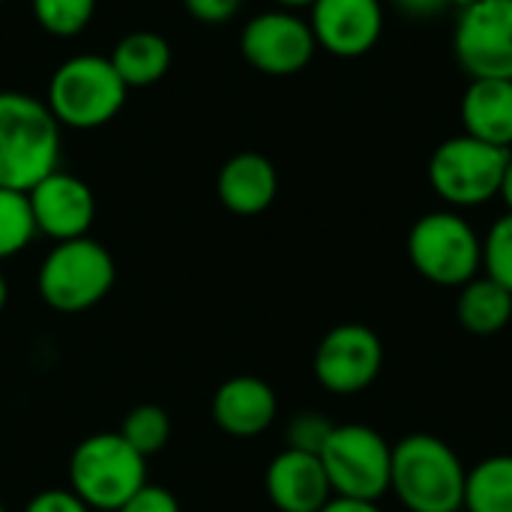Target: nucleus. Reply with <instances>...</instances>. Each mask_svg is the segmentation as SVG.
I'll return each mask as SVG.
<instances>
[{
  "label": "nucleus",
  "instance_id": "f03ea898",
  "mask_svg": "<svg viewBox=\"0 0 512 512\" xmlns=\"http://www.w3.org/2000/svg\"><path fill=\"white\" fill-rule=\"evenodd\" d=\"M468 468L438 435L414 432L393 444L390 489L408 512L465 510Z\"/></svg>",
  "mask_w": 512,
  "mask_h": 512
},
{
  "label": "nucleus",
  "instance_id": "cd10ccee",
  "mask_svg": "<svg viewBox=\"0 0 512 512\" xmlns=\"http://www.w3.org/2000/svg\"><path fill=\"white\" fill-rule=\"evenodd\" d=\"M24 512H90V507L72 489H45L30 498Z\"/></svg>",
  "mask_w": 512,
  "mask_h": 512
},
{
  "label": "nucleus",
  "instance_id": "c9c22d12",
  "mask_svg": "<svg viewBox=\"0 0 512 512\" xmlns=\"http://www.w3.org/2000/svg\"><path fill=\"white\" fill-rule=\"evenodd\" d=\"M0 3H3V0H0Z\"/></svg>",
  "mask_w": 512,
  "mask_h": 512
},
{
  "label": "nucleus",
  "instance_id": "aec40b11",
  "mask_svg": "<svg viewBox=\"0 0 512 512\" xmlns=\"http://www.w3.org/2000/svg\"><path fill=\"white\" fill-rule=\"evenodd\" d=\"M465 510L512 512V456H489L468 471Z\"/></svg>",
  "mask_w": 512,
  "mask_h": 512
},
{
  "label": "nucleus",
  "instance_id": "2eb2a0df",
  "mask_svg": "<svg viewBox=\"0 0 512 512\" xmlns=\"http://www.w3.org/2000/svg\"><path fill=\"white\" fill-rule=\"evenodd\" d=\"M276 414L279 402L273 387L255 375H237L213 396V423L234 438H255L267 432Z\"/></svg>",
  "mask_w": 512,
  "mask_h": 512
},
{
  "label": "nucleus",
  "instance_id": "f3484780",
  "mask_svg": "<svg viewBox=\"0 0 512 512\" xmlns=\"http://www.w3.org/2000/svg\"><path fill=\"white\" fill-rule=\"evenodd\" d=\"M459 117L465 135L492 147L512 150V81L510 78H471L465 87Z\"/></svg>",
  "mask_w": 512,
  "mask_h": 512
},
{
  "label": "nucleus",
  "instance_id": "c756f323",
  "mask_svg": "<svg viewBox=\"0 0 512 512\" xmlns=\"http://www.w3.org/2000/svg\"><path fill=\"white\" fill-rule=\"evenodd\" d=\"M318 512H381L378 501H363V498H342L333 495Z\"/></svg>",
  "mask_w": 512,
  "mask_h": 512
},
{
  "label": "nucleus",
  "instance_id": "7c9ffc66",
  "mask_svg": "<svg viewBox=\"0 0 512 512\" xmlns=\"http://www.w3.org/2000/svg\"><path fill=\"white\" fill-rule=\"evenodd\" d=\"M498 198L504 201L507 213H512V153L507 168H504V177H501V189H498Z\"/></svg>",
  "mask_w": 512,
  "mask_h": 512
},
{
  "label": "nucleus",
  "instance_id": "20e7f679",
  "mask_svg": "<svg viewBox=\"0 0 512 512\" xmlns=\"http://www.w3.org/2000/svg\"><path fill=\"white\" fill-rule=\"evenodd\" d=\"M147 459L120 432L84 438L69 456V486L90 510L117 512L147 486Z\"/></svg>",
  "mask_w": 512,
  "mask_h": 512
},
{
  "label": "nucleus",
  "instance_id": "ddd939ff",
  "mask_svg": "<svg viewBox=\"0 0 512 512\" xmlns=\"http://www.w3.org/2000/svg\"><path fill=\"white\" fill-rule=\"evenodd\" d=\"M36 231L51 237L54 243L87 237L96 219V198L93 189L66 171H51L27 192Z\"/></svg>",
  "mask_w": 512,
  "mask_h": 512
},
{
  "label": "nucleus",
  "instance_id": "0eeeda50",
  "mask_svg": "<svg viewBox=\"0 0 512 512\" xmlns=\"http://www.w3.org/2000/svg\"><path fill=\"white\" fill-rule=\"evenodd\" d=\"M510 153L512 150L492 147L465 132L447 138L429 159V186L444 204L456 210L483 207L498 198Z\"/></svg>",
  "mask_w": 512,
  "mask_h": 512
},
{
  "label": "nucleus",
  "instance_id": "7ed1b4c3",
  "mask_svg": "<svg viewBox=\"0 0 512 512\" xmlns=\"http://www.w3.org/2000/svg\"><path fill=\"white\" fill-rule=\"evenodd\" d=\"M126 96L129 87L108 57L75 54L51 72L45 105L60 129H99L120 114Z\"/></svg>",
  "mask_w": 512,
  "mask_h": 512
},
{
  "label": "nucleus",
  "instance_id": "412c9836",
  "mask_svg": "<svg viewBox=\"0 0 512 512\" xmlns=\"http://www.w3.org/2000/svg\"><path fill=\"white\" fill-rule=\"evenodd\" d=\"M33 210L27 201V192L0 189V261L24 252L36 237Z\"/></svg>",
  "mask_w": 512,
  "mask_h": 512
},
{
  "label": "nucleus",
  "instance_id": "473e14b6",
  "mask_svg": "<svg viewBox=\"0 0 512 512\" xmlns=\"http://www.w3.org/2000/svg\"><path fill=\"white\" fill-rule=\"evenodd\" d=\"M6 300H9V285H6V279H3V273H0V312H3V306H6Z\"/></svg>",
  "mask_w": 512,
  "mask_h": 512
},
{
  "label": "nucleus",
  "instance_id": "f8f14e48",
  "mask_svg": "<svg viewBox=\"0 0 512 512\" xmlns=\"http://www.w3.org/2000/svg\"><path fill=\"white\" fill-rule=\"evenodd\" d=\"M309 27L318 48L354 60L378 45L384 33V6L381 0H315L309 6Z\"/></svg>",
  "mask_w": 512,
  "mask_h": 512
},
{
  "label": "nucleus",
  "instance_id": "393cba45",
  "mask_svg": "<svg viewBox=\"0 0 512 512\" xmlns=\"http://www.w3.org/2000/svg\"><path fill=\"white\" fill-rule=\"evenodd\" d=\"M333 429H336V423L327 414H321V411H300L285 426V447L321 456V450H324L327 438L333 435Z\"/></svg>",
  "mask_w": 512,
  "mask_h": 512
},
{
  "label": "nucleus",
  "instance_id": "f257e3e1",
  "mask_svg": "<svg viewBox=\"0 0 512 512\" xmlns=\"http://www.w3.org/2000/svg\"><path fill=\"white\" fill-rule=\"evenodd\" d=\"M57 162L60 123L48 105L21 90H0V189L30 192Z\"/></svg>",
  "mask_w": 512,
  "mask_h": 512
},
{
  "label": "nucleus",
  "instance_id": "4468645a",
  "mask_svg": "<svg viewBox=\"0 0 512 512\" xmlns=\"http://www.w3.org/2000/svg\"><path fill=\"white\" fill-rule=\"evenodd\" d=\"M264 486L279 512H318L333 498L321 456L288 447L270 462Z\"/></svg>",
  "mask_w": 512,
  "mask_h": 512
},
{
  "label": "nucleus",
  "instance_id": "423d86ee",
  "mask_svg": "<svg viewBox=\"0 0 512 512\" xmlns=\"http://www.w3.org/2000/svg\"><path fill=\"white\" fill-rule=\"evenodd\" d=\"M114 279L117 267L111 252L90 237H78L54 243L39 264L36 288L45 306L72 315L102 303L114 288Z\"/></svg>",
  "mask_w": 512,
  "mask_h": 512
},
{
  "label": "nucleus",
  "instance_id": "39448f33",
  "mask_svg": "<svg viewBox=\"0 0 512 512\" xmlns=\"http://www.w3.org/2000/svg\"><path fill=\"white\" fill-rule=\"evenodd\" d=\"M408 261L432 285L462 288L483 270V240L456 210H432L408 231Z\"/></svg>",
  "mask_w": 512,
  "mask_h": 512
},
{
  "label": "nucleus",
  "instance_id": "9b49d317",
  "mask_svg": "<svg viewBox=\"0 0 512 512\" xmlns=\"http://www.w3.org/2000/svg\"><path fill=\"white\" fill-rule=\"evenodd\" d=\"M384 369V345L366 324L348 321L333 327L315 348L312 372L333 396H357L369 390Z\"/></svg>",
  "mask_w": 512,
  "mask_h": 512
},
{
  "label": "nucleus",
  "instance_id": "4be33fe9",
  "mask_svg": "<svg viewBox=\"0 0 512 512\" xmlns=\"http://www.w3.org/2000/svg\"><path fill=\"white\" fill-rule=\"evenodd\" d=\"M120 435H123V441L132 450H138L147 459V456L159 453L168 444V438H171V417L159 405H138V408H132L126 414V420L120 426Z\"/></svg>",
  "mask_w": 512,
  "mask_h": 512
},
{
  "label": "nucleus",
  "instance_id": "dca6fc26",
  "mask_svg": "<svg viewBox=\"0 0 512 512\" xmlns=\"http://www.w3.org/2000/svg\"><path fill=\"white\" fill-rule=\"evenodd\" d=\"M279 192L276 165L264 153H237L231 156L216 177V195L225 210L234 216H258L264 213Z\"/></svg>",
  "mask_w": 512,
  "mask_h": 512
},
{
  "label": "nucleus",
  "instance_id": "5701e85b",
  "mask_svg": "<svg viewBox=\"0 0 512 512\" xmlns=\"http://www.w3.org/2000/svg\"><path fill=\"white\" fill-rule=\"evenodd\" d=\"M30 9L45 33L72 39L93 21L96 0H30Z\"/></svg>",
  "mask_w": 512,
  "mask_h": 512
},
{
  "label": "nucleus",
  "instance_id": "6ab92c4d",
  "mask_svg": "<svg viewBox=\"0 0 512 512\" xmlns=\"http://www.w3.org/2000/svg\"><path fill=\"white\" fill-rule=\"evenodd\" d=\"M459 324L474 336H495L512 321V294L489 276H477L459 288Z\"/></svg>",
  "mask_w": 512,
  "mask_h": 512
},
{
  "label": "nucleus",
  "instance_id": "6e6552de",
  "mask_svg": "<svg viewBox=\"0 0 512 512\" xmlns=\"http://www.w3.org/2000/svg\"><path fill=\"white\" fill-rule=\"evenodd\" d=\"M333 495L378 501L390 492L393 444L366 423L336 426L321 450Z\"/></svg>",
  "mask_w": 512,
  "mask_h": 512
},
{
  "label": "nucleus",
  "instance_id": "1a4fd4ad",
  "mask_svg": "<svg viewBox=\"0 0 512 512\" xmlns=\"http://www.w3.org/2000/svg\"><path fill=\"white\" fill-rule=\"evenodd\" d=\"M318 51L315 33L294 9H267L246 21L240 33L243 60L261 75L288 78L303 72Z\"/></svg>",
  "mask_w": 512,
  "mask_h": 512
},
{
  "label": "nucleus",
  "instance_id": "bb28decb",
  "mask_svg": "<svg viewBox=\"0 0 512 512\" xmlns=\"http://www.w3.org/2000/svg\"><path fill=\"white\" fill-rule=\"evenodd\" d=\"M240 6L243 0H183V9L201 24H228Z\"/></svg>",
  "mask_w": 512,
  "mask_h": 512
},
{
  "label": "nucleus",
  "instance_id": "c85d7f7f",
  "mask_svg": "<svg viewBox=\"0 0 512 512\" xmlns=\"http://www.w3.org/2000/svg\"><path fill=\"white\" fill-rule=\"evenodd\" d=\"M393 3L408 18H435L441 9H447V0H393Z\"/></svg>",
  "mask_w": 512,
  "mask_h": 512
},
{
  "label": "nucleus",
  "instance_id": "a878e982",
  "mask_svg": "<svg viewBox=\"0 0 512 512\" xmlns=\"http://www.w3.org/2000/svg\"><path fill=\"white\" fill-rule=\"evenodd\" d=\"M117 512H180L177 498L162 486H141Z\"/></svg>",
  "mask_w": 512,
  "mask_h": 512
},
{
  "label": "nucleus",
  "instance_id": "a211bd4d",
  "mask_svg": "<svg viewBox=\"0 0 512 512\" xmlns=\"http://www.w3.org/2000/svg\"><path fill=\"white\" fill-rule=\"evenodd\" d=\"M108 60L126 87H150L168 75L171 45L165 36H159L153 30H135V33H126L123 39H117Z\"/></svg>",
  "mask_w": 512,
  "mask_h": 512
},
{
  "label": "nucleus",
  "instance_id": "9d476101",
  "mask_svg": "<svg viewBox=\"0 0 512 512\" xmlns=\"http://www.w3.org/2000/svg\"><path fill=\"white\" fill-rule=\"evenodd\" d=\"M453 54L468 78L512 81V0H477L459 9Z\"/></svg>",
  "mask_w": 512,
  "mask_h": 512
},
{
  "label": "nucleus",
  "instance_id": "72a5a7b5",
  "mask_svg": "<svg viewBox=\"0 0 512 512\" xmlns=\"http://www.w3.org/2000/svg\"><path fill=\"white\" fill-rule=\"evenodd\" d=\"M477 0H447V6H456V9H468V6H474Z\"/></svg>",
  "mask_w": 512,
  "mask_h": 512
},
{
  "label": "nucleus",
  "instance_id": "b1692460",
  "mask_svg": "<svg viewBox=\"0 0 512 512\" xmlns=\"http://www.w3.org/2000/svg\"><path fill=\"white\" fill-rule=\"evenodd\" d=\"M483 270L512 294V213L495 219V225L483 237Z\"/></svg>",
  "mask_w": 512,
  "mask_h": 512
},
{
  "label": "nucleus",
  "instance_id": "f704fd0d",
  "mask_svg": "<svg viewBox=\"0 0 512 512\" xmlns=\"http://www.w3.org/2000/svg\"><path fill=\"white\" fill-rule=\"evenodd\" d=\"M0 512H6V507H3V504H0Z\"/></svg>",
  "mask_w": 512,
  "mask_h": 512
},
{
  "label": "nucleus",
  "instance_id": "2f4dec72",
  "mask_svg": "<svg viewBox=\"0 0 512 512\" xmlns=\"http://www.w3.org/2000/svg\"><path fill=\"white\" fill-rule=\"evenodd\" d=\"M273 3H276L279 9H294V12H297V9H309L315 0H273Z\"/></svg>",
  "mask_w": 512,
  "mask_h": 512
}]
</instances>
